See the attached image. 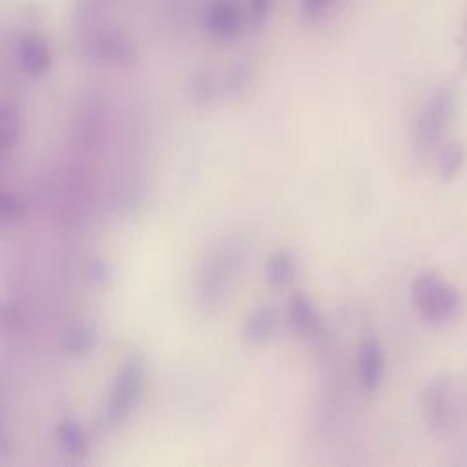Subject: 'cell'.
I'll return each mask as SVG.
<instances>
[{"label":"cell","instance_id":"cell-12","mask_svg":"<svg viewBox=\"0 0 467 467\" xmlns=\"http://www.w3.org/2000/svg\"><path fill=\"white\" fill-rule=\"evenodd\" d=\"M297 272V259L286 248L274 250L265 261V279L275 290H285L292 285Z\"/></svg>","mask_w":467,"mask_h":467},{"label":"cell","instance_id":"cell-21","mask_svg":"<svg viewBox=\"0 0 467 467\" xmlns=\"http://www.w3.org/2000/svg\"><path fill=\"white\" fill-rule=\"evenodd\" d=\"M272 5H274V0H248L246 2V22L254 31L261 29L266 24V20L272 13Z\"/></svg>","mask_w":467,"mask_h":467},{"label":"cell","instance_id":"cell-2","mask_svg":"<svg viewBox=\"0 0 467 467\" xmlns=\"http://www.w3.org/2000/svg\"><path fill=\"white\" fill-rule=\"evenodd\" d=\"M146 365L139 354H130L113 376L104 403V421L111 427L124 423L142 400Z\"/></svg>","mask_w":467,"mask_h":467},{"label":"cell","instance_id":"cell-7","mask_svg":"<svg viewBox=\"0 0 467 467\" xmlns=\"http://www.w3.org/2000/svg\"><path fill=\"white\" fill-rule=\"evenodd\" d=\"M201 20L208 35L224 42L237 38L244 26V15L234 0H212Z\"/></svg>","mask_w":467,"mask_h":467},{"label":"cell","instance_id":"cell-18","mask_svg":"<svg viewBox=\"0 0 467 467\" xmlns=\"http://www.w3.org/2000/svg\"><path fill=\"white\" fill-rule=\"evenodd\" d=\"M463 164V148L460 142H447L440 148L438 168L443 179H452Z\"/></svg>","mask_w":467,"mask_h":467},{"label":"cell","instance_id":"cell-11","mask_svg":"<svg viewBox=\"0 0 467 467\" xmlns=\"http://www.w3.org/2000/svg\"><path fill=\"white\" fill-rule=\"evenodd\" d=\"M286 321L290 328L303 337H317L321 334V317L308 297L294 294L286 303Z\"/></svg>","mask_w":467,"mask_h":467},{"label":"cell","instance_id":"cell-5","mask_svg":"<svg viewBox=\"0 0 467 467\" xmlns=\"http://www.w3.org/2000/svg\"><path fill=\"white\" fill-rule=\"evenodd\" d=\"M421 416L431 434L451 436L460 423V396L452 378L436 376L421 390Z\"/></svg>","mask_w":467,"mask_h":467},{"label":"cell","instance_id":"cell-17","mask_svg":"<svg viewBox=\"0 0 467 467\" xmlns=\"http://www.w3.org/2000/svg\"><path fill=\"white\" fill-rule=\"evenodd\" d=\"M252 80H254V66L248 60H235L221 75L223 95L239 97L250 88Z\"/></svg>","mask_w":467,"mask_h":467},{"label":"cell","instance_id":"cell-4","mask_svg":"<svg viewBox=\"0 0 467 467\" xmlns=\"http://www.w3.org/2000/svg\"><path fill=\"white\" fill-rule=\"evenodd\" d=\"M412 305L431 325H445L462 310V297L454 285L436 274H420L410 285Z\"/></svg>","mask_w":467,"mask_h":467},{"label":"cell","instance_id":"cell-19","mask_svg":"<svg viewBox=\"0 0 467 467\" xmlns=\"http://www.w3.org/2000/svg\"><path fill=\"white\" fill-rule=\"evenodd\" d=\"M24 215H26L24 201L16 193L4 190L0 193V221L4 224H15L22 221Z\"/></svg>","mask_w":467,"mask_h":467},{"label":"cell","instance_id":"cell-9","mask_svg":"<svg viewBox=\"0 0 467 467\" xmlns=\"http://www.w3.org/2000/svg\"><path fill=\"white\" fill-rule=\"evenodd\" d=\"M385 378V352L376 337H365L358 348V381L368 394L376 392Z\"/></svg>","mask_w":467,"mask_h":467},{"label":"cell","instance_id":"cell-14","mask_svg":"<svg viewBox=\"0 0 467 467\" xmlns=\"http://www.w3.org/2000/svg\"><path fill=\"white\" fill-rule=\"evenodd\" d=\"M55 438L60 449L69 456H84L88 451V434L75 416H62L55 425Z\"/></svg>","mask_w":467,"mask_h":467},{"label":"cell","instance_id":"cell-8","mask_svg":"<svg viewBox=\"0 0 467 467\" xmlns=\"http://www.w3.org/2000/svg\"><path fill=\"white\" fill-rule=\"evenodd\" d=\"M15 58L18 67L29 77L46 75L53 64L49 42L36 31H26L18 35L15 42Z\"/></svg>","mask_w":467,"mask_h":467},{"label":"cell","instance_id":"cell-3","mask_svg":"<svg viewBox=\"0 0 467 467\" xmlns=\"http://www.w3.org/2000/svg\"><path fill=\"white\" fill-rule=\"evenodd\" d=\"M456 113V93L441 86L429 95L414 120V146L420 155L429 157L438 151L445 131Z\"/></svg>","mask_w":467,"mask_h":467},{"label":"cell","instance_id":"cell-20","mask_svg":"<svg viewBox=\"0 0 467 467\" xmlns=\"http://www.w3.org/2000/svg\"><path fill=\"white\" fill-rule=\"evenodd\" d=\"M111 275H113V270H111V265L99 257V255H93V257H88L84 261V277L95 285V286H106L109 281H111Z\"/></svg>","mask_w":467,"mask_h":467},{"label":"cell","instance_id":"cell-10","mask_svg":"<svg viewBox=\"0 0 467 467\" xmlns=\"http://www.w3.org/2000/svg\"><path fill=\"white\" fill-rule=\"evenodd\" d=\"M279 327V312L274 305L254 306L241 325V339L250 347H259L270 341Z\"/></svg>","mask_w":467,"mask_h":467},{"label":"cell","instance_id":"cell-1","mask_svg":"<svg viewBox=\"0 0 467 467\" xmlns=\"http://www.w3.org/2000/svg\"><path fill=\"white\" fill-rule=\"evenodd\" d=\"M244 255L246 246L241 237H226L208 252L195 283V303L202 312L221 308L243 270Z\"/></svg>","mask_w":467,"mask_h":467},{"label":"cell","instance_id":"cell-23","mask_svg":"<svg viewBox=\"0 0 467 467\" xmlns=\"http://www.w3.org/2000/svg\"><path fill=\"white\" fill-rule=\"evenodd\" d=\"M336 0H299V15L305 22H316L323 18Z\"/></svg>","mask_w":467,"mask_h":467},{"label":"cell","instance_id":"cell-6","mask_svg":"<svg viewBox=\"0 0 467 467\" xmlns=\"http://www.w3.org/2000/svg\"><path fill=\"white\" fill-rule=\"evenodd\" d=\"M80 55L93 64L131 66L137 57V46L128 33L111 26H86L78 36Z\"/></svg>","mask_w":467,"mask_h":467},{"label":"cell","instance_id":"cell-16","mask_svg":"<svg viewBox=\"0 0 467 467\" xmlns=\"http://www.w3.org/2000/svg\"><path fill=\"white\" fill-rule=\"evenodd\" d=\"M22 137V117L15 102L4 100L0 106V142L2 151L9 153L15 150Z\"/></svg>","mask_w":467,"mask_h":467},{"label":"cell","instance_id":"cell-13","mask_svg":"<svg viewBox=\"0 0 467 467\" xmlns=\"http://www.w3.org/2000/svg\"><path fill=\"white\" fill-rule=\"evenodd\" d=\"M99 343V332L93 323L78 321L62 336V350L73 359H84L93 354Z\"/></svg>","mask_w":467,"mask_h":467},{"label":"cell","instance_id":"cell-22","mask_svg":"<svg viewBox=\"0 0 467 467\" xmlns=\"http://www.w3.org/2000/svg\"><path fill=\"white\" fill-rule=\"evenodd\" d=\"M109 0H77L75 4V18L84 26L93 24V20L104 11Z\"/></svg>","mask_w":467,"mask_h":467},{"label":"cell","instance_id":"cell-15","mask_svg":"<svg viewBox=\"0 0 467 467\" xmlns=\"http://www.w3.org/2000/svg\"><path fill=\"white\" fill-rule=\"evenodd\" d=\"M186 93L193 104L206 106L215 102L219 97H223L221 75H215L210 69L195 71L186 82Z\"/></svg>","mask_w":467,"mask_h":467}]
</instances>
